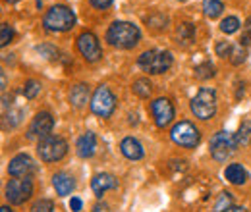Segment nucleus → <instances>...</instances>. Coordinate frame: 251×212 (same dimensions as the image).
<instances>
[{
	"label": "nucleus",
	"mask_w": 251,
	"mask_h": 212,
	"mask_svg": "<svg viewBox=\"0 0 251 212\" xmlns=\"http://www.w3.org/2000/svg\"><path fill=\"white\" fill-rule=\"evenodd\" d=\"M139 37H141V33L137 29V25H133L129 22H114L106 31V41L118 48L135 47L139 43Z\"/></svg>",
	"instance_id": "nucleus-1"
},
{
	"label": "nucleus",
	"mask_w": 251,
	"mask_h": 212,
	"mask_svg": "<svg viewBox=\"0 0 251 212\" xmlns=\"http://www.w3.org/2000/svg\"><path fill=\"white\" fill-rule=\"evenodd\" d=\"M191 112L199 120H211L217 114V93L209 87L199 89L191 100Z\"/></svg>",
	"instance_id": "nucleus-2"
},
{
	"label": "nucleus",
	"mask_w": 251,
	"mask_h": 212,
	"mask_svg": "<svg viewBox=\"0 0 251 212\" xmlns=\"http://www.w3.org/2000/svg\"><path fill=\"white\" fill-rule=\"evenodd\" d=\"M75 24V16L68 6H52L43 20V25L49 31H68L74 27Z\"/></svg>",
	"instance_id": "nucleus-3"
},
{
	"label": "nucleus",
	"mask_w": 251,
	"mask_h": 212,
	"mask_svg": "<svg viewBox=\"0 0 251 212\" xmlns=\"http://www.w3.org/2000/svg\"><path fill=\"white\" fill-rule=\"evenodd\" d=\"M137 64L147 73H164L172 66V54L166 50H147L139 56Z\"/></svg>",
	"instance_id": "nucleus-4"
},
{
	"label": "nucleus",
	"mask_w": 251,
	"mask_h": 212,
	"mask_svg": "<svg viewBox=\"0 0 251 212\" xmlns=\"http://www.w3.org/2000/svg\"><path fill=\"white\" fill-rule=\"evenodd\" d=\"M37 152H39L41 160H45V162H56V160H60V158L66 156V152H68V143L64 141L62 137L49 135V137H45L43 141H39Z\"/></svg>",
	"instance_id": "nucleus-5"
},
{
	"label": "nucleus",
	"mask_w": 251,
	"mask_h": 212,
	"mask_svg": "<svg viewBox=\"0 0 251 212\" xmlns=\"http://www.w3.org/2000/svg\"><path fill=\"white\" fill-rule=\"evenodd\" d=\"M170 137H172V141H174L176 145L186 147V149H193V147H197V143H199V139H201V133H199V129H197L193 123H189V121H180V123H176V125L172 127Z\"/></svg>",
	"instance_id": "nucleus-6"
},
{
	"label": "nucleus",
	"mask_w": 251,
	"mask_h": 212,
	"mask_svg": "<svg viewBox=\"0 0 251 212\" xmlns=\"http://www.w3.org/2000/svg\"><path fill=\"white\" fill-rule=\"evenodd\" d=\"M114 108H116V98H114L112 91L104 85L97 87L93 98H91V110L100 118H108L114 112Z\"/></svg>",
	"instance_id": "nucleus-7"
},
{
	"label": "nucleus",
	"mask_w": 251,
	"mask_h": 212,
	"mask_svg": "<svg viewBox=\"0 0 251 212\" xmlns=\"http://www.w3.org/2000/svg\"><path fill=\"white\" fill-rule=\"evenodd\" d=\"M236 135L228 133V131H219L213 135L211 139V154L215 160L224 162L232 152L236 151Z\"/></svg>",
	"instance_id": "nucleus-8"
},
{
	"label": "nucleus",
	"mask_w": 251,
	"mask_h": 212,
	"mask_svg": "<svg viewBox=\"0 0 251 212\" xmlns=\"http://www.w3.org/2000/svg\"><path fill=\"white\" fill-rule=\"evenodd\" d=\"M33 195V182L29 178H16L6 185V199L12 205H22Z\"/></svg>",
	"instance_id": "nucleus-9"
},
{
	"label": "nucleus",
	"mask_w": 251,
	"mask_h": 212,
	"mask_svg": "<svg viewBox=\"0 0 251 212\" xmlns=\"http://www.w3.org/2000/svg\"><path fill=\"white\" fill-rule=\"evenodd\" d=\"M77 50L81 52V56L87 62H97L102 56L99 39L95 37L93 33H89V31H85V33H81L77 37Z\"/></svg>",
	"instance_id": "nucleus-10"
},
{
	"label": "nucleus",
	"mask_w": 251,
	"mask_h": 212,
	"mask_svg": "<svg viewBox=\"0 0 251 212\" xmlns=\"http://www.w3.org/2000/svg\"><path fill=\"white\" fill-rule=\"evenodd\" d=\"M52 125H54V120L49 112H39L35 118H33L31 125L27 129V137L29 139H39L43 141L45 137H49V133L52 131Z\"/></svg>",
	"instance_id": "nucleus-11"
},
{
	"label": "nucleus",
	"mask_w": 251,
	"mask_h": 212,
	"mask_svg": "<svg viewBox=\"0 0 251 212\" xmlns=\"http://www.w3.org/2000/svg\"><path fill=\"white\" fill-rule=\"evenodd\" d=\"M151 112L158 127H166L174 118V106L168 98H157L151 102Z\"/></svg>",
	"instance_id": "nucleus-12"
},
{
	"label": "nucleus",
	"mask_w": 251,
	"mask_h": 212,
	"mask_svg": "<svg viewBox=\"0 0 251 212\" xmlns=\"http://www.w3.org/2000/svg\"><path fill=\"white\" fill-rule=\"evenodd\" d=\"M33 170H35V164H33V160L27 154H18L8 164V172L14 178H27Z\"/></svg>",
	"instance_id": "nucleus-13"
},
{
	"label": "nucleus",
	"mask_w": 251,
	"mask_h": 212,
	"mask_svg": "<svg viewBox=\"0 0 251 212\" xmlns=\"http://www.w3.org/2000/svg\"><path fill=\"white\" fill-rule=\"evenodd\" d=\"M118 187V180L112 174H97L91 182V189L97 197H102L106 191L116 189Z\"/></svg>",
	"instance_id": "nucleus-14"
},
{
	"label": "nucleus",
	"mask_w": 251,
	"mask_h": 212,
	"mask_svg": "<svg viewBox=\"0 0 251 212\" xmlns=\"http://www.w3.org/2000/svg\"><path fill=\"white\" fill-rule=\"evenodd\" d=\"M77 154L81 156V158H89V156H93L95 154V149H97V137H95V133L91 131H87V133H83L79 139H77Z\"/></svg>",
	"instance_id": "nucleus-15"
},
{
	"label": "nucleus",
	"mask_w": 251,
	"mask_h": 212,
	"mask_svg": "<svg viewBox=\"0 0 251 212\" xmlns=\"http://www.w3.org/2000/svg\"><path fill=\"white\" fill-rule=\"evenodd\" d=\"M120 149H122V154H124L126 158H129V160H139V158H143V147H141V143H139L137 139H133V137H126L124 141L120 143Z\"/></svg>",
	"instance_id": "nucleus-16"
},
{
	"label": "nucleus",
	"mask_w": 251,
	"mask_h": 212,
	"mask_svg": "<svg viewBox=\"0 0 251 212\" xmlns=\"http://www.w3.org/2000/svg\"><path fill=\"white\" fill-rule=\"evenodd\" d=\"M52 183H54V187H56V193L58 195H70L72 191H74V187H75V183L72 180V176H68L66 172H60V174H54V178H52Z\"/></svg>",
	"instance_id": "nucleus-17"
},
{
	"label": "nucleus",
	"mask_w": 251,
	"mask_h": 212,
	"mask_svg": "<svg viewBox=\"0 0 251 212\" xmlns=\"http://www.w3.org/2000/svg\"><path fill=\"white\" fill-rule=\"evenodd\" d=\"M87 98H89V87H87L85 83H77L75 87H72V91H70V102H72L75 108L85 106Z\"/></svg>",
	"instance_id": "nucleus-18"
},
{
	"label": "nucleus",
	"mask_w": 251,
	"mask_h": 212,
	"mask_svg": "<svg viewBox=\"0 0 251 212\" xmlns=\"http://www.w3.org/2000/svg\"><path fill=\"white\" fill-rule=\"evenodd\" d=\"M224 176H226L228 182L234 183V185H242V183H246V180H248V172L244 170L242 164H230L226 168Z\"/></svg>",
	"instance_id": "nucleus-19"
},
{
	"label": "nucleus",
	"mask_w": 251,
	"mask_h": 212,
	"mask_svg": "<svg viewBox=\"0 0 251 212\" xmlns=\"http://www.w3.org/2000/svg\"><path fill=\"white\" fill-rule=\"evenodd\" d=\"M176 37H178V43L188 47V45H191V41L195 39V27L191 24H180V27L176 31Z\"/></svg>",
	"instance_id": "nucleus-20"
},
{
	"label": "nucleus",
	"mask_w": 251,
	"mask_h": 212,
	"mask_svg": "<svg viewBox=\"0 0 251 212\" xmlns=\"http://www.w3.org/2000/svg\"><path fill=\"white\" fill-rule=\"evenodd\" d=\"M250 143H251V121L246 120V121H242L240 129H238V133H236V145H238V147H246V145H250Z\"/></svg>",
	"instance_id": "nucleus-21"
},
{
	"label": "nucleus",
	"mask_w": 251,
	"mask_h": 212,
	"mask_svg": "<svg viewBox=\"0 0 251 212\" xmlns=\"http://www.w3.org/2000/svg\"><path fill=\"white\" fill-rule=\"evenodd\" d=\"M203 10L207 18H219L224 10V2L222 0H203Z\"/></svg>",
	"instance_id": "nucleus-22"
},
{
	"label": "nucleus",
	"mask_w": 251,
	"mask_h": 212,
	"mask_svg": "<svg viewBox=\"0 0 251 212\" xmlns=\"http://www.w3.org/2000/svg\"><path fill=\"white\" fill-rule=\"evenodd\" d=\"M151 81L149 79H137L135 83H133V93L137 94V96H141V98H147L149 94H151Z\"/></svg>",
	"instance_id": "nucleus-23"
},
{
	"label": "nucleus",
	"mask_w": 251,
	"mask_h": 212,
	"mask_svg": "<svg viewBox=\"0 0 251 212\" xmlns=\"http://www.w3.org/2000/svg\"><path fill=\"white\" fill-rule=\"evenodd\" d=\"M195 75H197L199 79H209V77H213V75H215V66H213V64H209V62L199 64V66L195 68Z\"/></svg>",
	"instance_id": "nucleus-24"
},
{
	"label": "nucleus",
	"mask_w": 251,
	"mask_h": 212,
	"mask_svg": "<svg viewBox=\"0 0 251 212\" xmlns=\"http://www.w3.org/2000/svg\"><path fill=\"white\" fill-rule=\"evenodd\" d=\"M220 29L224 31L226 35H232V33H236V31L240 29V20H238V18H234V16H230V18L222 20Z\"/></svg>",
	"instance_id": "nucleus-25"
},
{
	"label": "nucleus",
	"mask_w": 251,
	"mask_h": 212,
	"mask_svg": "<svg viewBox=\"0 0 251 212\" xmlns=\"http://www.w3.org/2000/svg\"><path fill=\"white\" fill-rule=\"evenodd\" d=\"M39 91H41V83L39 81H35V79L25 81V85H24V96L25 98H35L39 94Z\"/></svg>",
	"instance_id": "nucleus-26"
},
{
	"label": "nucleus",
	"mask_w": 251,
	"mask_h": 212,
	"mask_svg": "<svg viewBox=\"0 0 251 212\" xmlns=\"http://www.w3.org/2000/svg\"><path fill=\"white\" fill-rule=\"evenodd\" d=\"M244 60H246V48H244V45H234L232 54H230V62L238 66V64H242Z\"/></svg>",
	"instance_id": "nucleus-27"
},
{
	"label": "nucleus",
	"mask_w": 251,
	"mask_h": 212,
	"mask_svg": "<svg viewBox=\"0 0 251 212\" xmlns=\"http://www.w3.org/2000/svg\"><path fill=\"white\" fill-rule=\"evenodd\" d=\"M12 39H14V29L8 24H2V27H0V45L6 47L8 43H12Z\"/></svg>",
	"instance_id": "nucleus-28"
},
{
	"label": "nucleus",
	"mask_w": 251,
	"mask_h": 212,
	"mask_svg": "<svg viewBox=\"0 0 251 212\" xmlns=\"http://www.w3.org/2000/svg\"><path fill=\"white\" fill-rule=\"evenodd\" d=\"M230 205H232V195L230 193H222L219 197V203L215 205V212H224L230 209Z\"/></svg>",
	"instance_id": "nucleus-29"
},
{
	"label": "nucleus",
	"mask_w": 251,
	"mask_h": 212,
	"mask_svg": "<svg viewBox=\"0 0 251 212\" xmlns=\"http://www.w3.org/2000/svg\"><path fill=\"white\" fill-rule=\"evenodd\" d=\"M232 48H234V45L228 43V41H220V43H217V54H219L220 58H230Z\"/></svg>",
	"instance_id": "nucleus-30"
},
{
	"label": "nucleus",
	"mask_w": 251,
	"mask_h": 212,
	"mask_svg": "<svg viewBox=\"0 0 251 212\" xmlns=\"http://www.w3.org/2000/svg\"><path fill=\"white\" fill-rule=\"evenodd\" d=\"M31 212H54V205H52V201L43 199V201H37L33 205Z\"/></svg>",
	"instance_id": "nucleus-31"
},
{
	"label": "nucleus",
	"mask_w": 251,
	"mask_h": 212,
	"mask_svg": "<svg viewBox=\"0 0 251 212\" xmlns=\"http://www.w3.org/2000/svg\"><path fill=\"white\" fill-rule=\"evenodd\" d=\"M240 45H244V47H250V45H251V16L248 18V20H246V24H244Z\"/></svg>",
	"instance_id": "nucleus-32"
},
{
	"label": "nucleus",
	"mask_w": 251,
	"mask_h": 212,
	"mask_svg": "<svg viewBox=\"0 0 251 212\" xmlns=\"http://www.w3.org/2000/svg\"><path fill=\"white\" fill-rule=\"evenodd\" d=\"M166 22H168V18H166V16H162V14H153V16H149V18H147V24H149V25H153V27H157V29L166 27Z\"/></svg>",
	"instance_id": "nucleus-33"
},
{
	"label": "nucleus",
	"mask_w": 251,
	"mask_h": 212,
	"mask_svg": "<svg viewBox=\"0 0 251 212\" xmlns=\"http://www.w3.org/2000/svg\"><path fill=\"white\" fill-rule=\"evenodd\" d=\"M37 52H41V56H45V58H58V50L54 48V47H50V45H41V47H37Z\"/></svg>",
	"instance_id": "nucleus-34"
},
{
	"label": "nucleus",
	"mask_w": 251,
	"mask_h": 212,
	"mask_svg": "<svg viewBox=\"0 0 251 212\" xmlns=\"http://www.w3.org/2000/svg\"><path fill=\"white\" fill-rule=\"evenodd\" d=\"M89 2L93 4L95 8H100V10H104V8H108L112 4V0H89Z\"/></svg>",
	"instance_id": "nucleus-35"
},
{
	"label": "nucleus",
	"mask_w": 251,
	"mask_h": 212,
	"mask_svg": "<svg viewBox=\"0 0 251 212\" xmlns=\"http://www.w3.org/2000/svg\"><path fill=\"white\" fill-rule=\"evenodd\" d=\"M70 209H72L74 212L81 211V199H77V197H72V201H70Z\"/></svg>",
	"instance_id": "nucleus-36"
},
{
	"label": "nucleus",
	"mask_w": 251,
	"mask_h": 212,
	"mask_svg": "<svg viewBox=\"0 0 251 212\" xmlns=\"http://www.w3.org/2000/svg\"><path fill=\"white\" fill-rule=\"evenodd\" d=\"M224 212H248L244 207H230L228 211H224Z\"/></svg>",
	"instance_id": "nucleus-37"
},
{
	"label": "nucleus",
	"mask_w": 251,
	"mask_h": 212,
	"mask_svg": "<svg viewBox=\"0 0 251 212\" xmlns=\"http://www.w3.org/2000/svg\"><path fill=\"white\" fill-rule=\"evenodd\" d=\"M0 212H12V211H10L8 207H2V209H0Z\"/></svg>",
	"instance_id": "nucleus-38"
},
{
	"label": "nucleus",
	"mask_w": 251,
	"mask_h": 212,
	"mask_svg": "<svg viewBox=\"0 0 251 212\" xmlns=\"http://www.w3.org/2000/svg\"><path fill=\"white\" fill-rule=\"evenodd\" d=\"M6 2H10V4H16V2H20V0H6Z\"/></svg>",
	"instance_id": "nucleus-39"
},
{
	"label": "nucleus",
	"mask_w": 251,
	"mask_h": 212,
	"mask_svg": "<svg viewBox=\"0 0 251 212\" xmlns=\"http://www.w3.org/2000/svg\"><path fill=\"white\" fill-rule=\"evenodd\" d=\"M180 2H184V0H180Z\"/></svg>",
	"instance_id": "nucleus-40"
}]
</instances>
